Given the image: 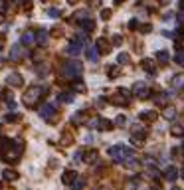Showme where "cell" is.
<instances>
[{
	"label": "cell",
	"mask_w": 184,
	"mask_h": 190,
	"mask_svg": "<svg viewBox=\"0 0 184 190\" xmlns=\"http://www.w3.org/2000/svg\"><path fill=\"white\" fill-rule=\"evenodd\" d=\"M46 93V87H42V85H32V87H28V91L24 93V103L28 107H36L38 103H40V99L44 97Z\"/></svg>",
	"instance_id": "cell-1"
},
{
	"label": "cell",
	"mask_w": 184,
	"mask_h": 190,
	"mask_svg": "<svg viewBox=\"0 0 184 190\" xmlns=\"http://www.w3.org/2000/svg\"><path fill=\"white\" fill-rule=\"evenodd\" d=\"M107 155H109L111 159H115L117 162H127L129 159H133V151L127 149V146H123V145L111 146V149L107 151Z\"/></svg>",
	"instance_id": "cell-2"
},
{
	"label": "cell",
	"mask_w": 184,
	"mask_h": 190,
	"mask_svg": "<svg viewBox=\"0 0 184 190\" xmlns=\"http://www.w3.org/2000/svg\"><path fill=\"white\" fill-rule=\"evenodd\" d=\"M81 72H83V67H81L79 62H67L62 67V73L69 79H75V75H81Z\"/></svg>",
	"instance_id": "cell-3"
},
{
	"label": "cell",
	"mask_w": 184,
	"mask_h": 190,
	"mask_svg": "<svg viewBox=\"0 0 184 190\" xmlns=\"http://www.w3.org/2000/svg\"><path fill=\"white\" fill-rule=\"evenodd\" d=\"M26 56H28V52H26V48L22 44H16V46H12V50H10V59H12V62H22Z\"/></svg>",
	"instance_id": "cell-4"
},
{
	"label": "cell",
	"mask_w": 184,
	"mask_h": 190,
	"mask_svg": "<svg viewBox=\"0 0 184 190\" xmlns=\"http://www.w3.org/2000/svg\"><path fill=\"white\" fill-rule=\"evenodd\" d=\"M109 101L113 103V105H127L129 103V91L127 89H119L115 95L109 97Z\"/></svg>",
	"instance_id": "cell-5"
},
{
	"label": "cell",
	"mask_w": 184,
	"mask_h": 190,
	"mask_svg": "<svg viewBox=\"0 0 184 190\" xmlns=\"http://www.w3.org/2000/svg\"><path fill=\"white\" fill-rule=\"evenodd\" d=\"M133 93L137 97H140V99H149V97H150V91H149V87L143 83V81H139V83L133 85Z\"/></svg>",
	"instance_id": "cell-6"
},
{
	"label": "cell",
	"mask_w": 184,
	"mask_h": 190,
	"mask_svg": "<svg viewBox=\"0 0 184 190\" xmlns=\"http://www.w3.org/2000/svg\"><path fill=\"white\" fill-rule=\"evenodd\" d=\"M6 83L8 85H12V87H22V85H24V79H22V75H20V73H10L8 75V77H6Z\"/></svg>",
	"instance_id": "cell-7"
},
{
	"label": "cell",
	"mask_w": 184,
	"mask_h": 190,
	"mask_svg": "<svg viewBox=\"0 0 184 190\" xmlns=\"http://www.w3.org/2000/svg\"><path fill=\"white\" fill-rule=\"evenodd\" d=\"M95 50H97V53H109L111 52V44L105 40V38H99V40L95 42Z\"/></svg>",
	"instance_id": "cell-8"
},
{
	"label": "cell",
	"mask_w": 184,
	"mask_h": 190,
	"mask_svg": "<svg viewBox=\"0 0 184 190\" xmlns=\"http://www.w3.org/2000/svg\"><path fill=\"white\" fill-rule=\"evenodd\" d=\"M40 115L44 117V119H48V121H53V117H56V107L48 103V105H44L40 109Z\"/></svg>",
	"instance_id": "cell-9"
},
{
	"label": "cell",
	"mask_w": 184,
	"mask_h": 190,
	"mask_svg": "<svg viewBox=\"0 0 184 190\" xmlns=\"http://www.w3.org/2000/svg\"><path fill=\"white\" fill-rule=\"evenodd\" d=\"M139 119H140V121H145V123H154L156 121V111H140Z\"/></svg>",
	"instance_id": "cell-10"
},
{
	"label": "cell",
	"mask_w": 184,
	"mask_h": 190,
	"mask_svg": "<svg viewBox=\"0 0 184 190\" xmlns=\"http://www.w3.org/2000/svg\"><path fill=\"white\" fill-rule=\"evenodd\" d=\"M111 121L109 119H103V117H97V125H95V129H99V131H109V129H113L111 127Z\"/></svg>",
	"instance_id": "cell-11"
},
{
	"label": "cell",
	"mask_w": 184,
	"mask_h": 190,
	"mask_svg": "<svg viewBox=\"0 0 184 190\" xmlns=\"http://www.w3.org/2000/svg\"><path fill=\"white\" fill-rule=\"evenodd\" d=\"M168 99H170L168 93H159V95H154V105L156 107H166Z\"/></svg>",
	"instance_id": "cell-12"
},
{
	"label": "cell",
	"mask_w": 184,
	"mask_h": 190,
	"mask_svg": "<svg viewBox=\"0 0 184 190\" xmlns=\"http://www.w3.org/2000/svg\"><path fill=\"white\" fill-rule=\"evenodd\" d=\"M77 176H79V174H77L75 170H66V172L62 174V182H63V184H71Z\"/></svg>",
	"instance_id": "cell-13"
},
{
	"label": "cell",
	"mask_w": 184,
	"mask_h": 190,
	"mask_svg": "<svg viewBox=\"0 0 184 190\" xmlns=\"http://www.w3.org/2000/svg\"><path fill=\"white\" fill-rule=\"evenodd\" d=\"M66 52L69 53V56H79V53H81V44H79V42H71V44L67 46Z\"/></svg>",
	"instance_id": "cell-14"
},
{
	"label": "cell",
	"mask_w": 184,
	"mask_h": 190,
	"mask_svg": "<svg viewBox=\"0 0 184 190\" xmlns=\"http://www.w3.org/2000/svg\"><path fill=\"white\" fill-rule=\"evenodd\" d=\"M140 67H143L145 72H149V73H154V62L149 59V58H145L143 62H140Z\"/></svg>",
	"instance_id": "cell-15"
},
{
	"label": "cell",
	"mask_w": 184,
	"mask_h": 190,
	"mask_svg": "<svg viewBox=\"0 0 184 190\" xmlns=\"http://www.w3.org/2000/svg\"><path fill=\"white\" fill-rule=\"evenodd\" d=\"M87 119H89L87 111H79L77 115H73V123L75 125H81V123H87Z\"/></svg>",
	"instance_id": "cell-16"
},
{
	"label": "cell",
	"mask_w": 184,
	"mask_h": 190,
	"mask_svg": "<svg viewBox=\"0 0 184 190\" xmlns=\"http://www.w3.org/2000/svg\"><path fill=\"white\" fill-rule=\"evenodd\" d=\"M164 178H166V180H170V182H174L176 178H178L176 168H174V166H168V168H166V174H164Z\"/></svg>",
	"instance_id": "cell-17"
},
{
	"label": "cell",
	"mask_w": 184,
	"mask_h": 190,
	"mask_svg": "<svg viewBox=\"0 0 184 190\" xmlns=\"http://www.w3.org/2000/svg\"><path fill=\"white\" fill-rule=\"evenodd\" d=\"M170 85H172V87H176V89L184 87V75H174L172 81H170Z\"/></svg>",
	"instance_id": "cell-18"
},
{
	"label": "cell",
	"mask_w": 184,
	"mask_h": 190,
	"mask_svg": "<svg viewBox=\"0 0 184 190\" xmlns=\"http://www.w3.org/2000/svg\"><path fill=\"white\" fill-rule=\"evenodd\" d=\"M79 24L83 26V30H85V32H91V30H95V22H93L91 18H85V20H81Z\"/></svg>",
	"instance_id": "cell-19"
},
{
	"label": "cell",
	"mask_w": 184,
	"mask_h": 190,
	"mask_svg": "<svg viewBox=\"0 0 184 190\" xmlns=\"http://www.w3.org/2000/svg\"><path fill=\"white\" fill-rule=\"evenodd\" d=\"M34 40H36V38H34V34H32V32H24V34H22V44H24V46L34 44Z\"/></svg>",
	"instance_id": "cell-20"
},
{
	"label": "cell",
	"mask_w": 184,
	"mask_h": 190,
	"mask_svg": "<svg viewBox=\"0 0 184 190\" xmlns=\"http://www.w3.org/2000/svg\"><path fill=\"white\" fill-rule=\"evenodd\" d=\"M156 59H159L160 63H166L170 59V53L166 52V50H160V52H156Z\"/></svg>",
	"instance_id": "cell-21"
},
{
	"label": "cell",
	"mask_w": 184,
	"mask_h": 190,
	"mask_svg": "<svg viewBox=\"0 0 184 190\" xmlns=\"http://www.w3.org/2000/svg\"><path fill=\"white\" fill-rule=\"evenodd\" d=\"M36 42L40 46H44L46 42H48V32L46 30H40V32H38V36H36Z\"/></svg>",
	"instance_id": "cell-22"
},
{
	"label": "cell",
	"mask_w": 184,
	"mask_h": 190,
	"mask_svg": "<svg viewBox=\"0 0 184 190\" xmlns=\"http://www.w3.org/2000/svg\"><path fill=\"white\" fill-rule=\"evenodd\" d=\"M170 135H174V137H182V135H184V127H182V125H172V127H170Z\"/></svg>",
	"instance_id": "cell-23"
},
{
	"label": "cell",
	"mask_w": 184,
	"mask_h": 190,
	"mask_svg": "<svg viewBox=\"0 0 184 190\" xmlns=\"http://www.w3.org/2000/svg\"><path fill=\"white\" fill-rule=\"evenodd\" d=\"M85 56H87V59H91V62H97V59H99V53H97L95 48H87Z\"/></svg>",
	"instance_id": "cell-24"
},
{
	"label": "cell",
	"mask_w": 184,
	"mask_h": 190,
	"mask_svg": "<svg viewBox=\"0 0 184 190\" xmlns=\"http://www.w3.org/2000/svg\"><path fill=\"white\" fill-rule=\"evenodd\" d=\"M2 174H4V180H16V178H18V172H16V170H10V168H6Z\"/></svg>",
	"instance_id": "cell-25"
},
{
	"label": "cell",
	"mask_w": 184,
	"mask_h": 190,
	"mask_svg": "<svg viewBox=\"0 0 184 190\" xmlns=\"http://www.w3.org/2000/svg\"><path fill=\"white\" fill-rule=\"evenodd\" d=\"M107 73H109V77H111V79H115V77H119L121 69H119V66H111L109 69H107Z\"/></svg>",
	"instance_id": "cell-26"
},
{
	"label": "cell",
	"mask_w": 184,
	"mask_h": 190,
	"mask_svg": "<svg viewBox=\"0 0 184 190\" xmlns=\"http://www.w3.org/2000/svg\"><path fill=\"white\" fill-rule=\"evenodd\" d=\"M71 186H73V190H81V188L85 186V180H83L81 176H77V178H75V180L71 182Z\"/></svg>",
	"instance_id": "cell-27"
},
{
	"label": "cell",
	"mask_w": 184,
	"mask_h": 190,
	"mask_svg": "<svg viewBox=\"0 0 184 190\" xmlns=\"http://www.w3.org/2000/svg\"><path fill=\"white\" fill-rule=\"evenodd\" d=\"M117 62H119V63H129V62H131V56H129L127 52H121V53L117 56Z\"/></svg>",
	"instance_id": "cell-28"
},
{
	"label": "cell",
	"mask_w": 184,
	"mask_h": 190,
	"mask_svg": "<svg viewBox=\"0 0 184 190\" xmlns=\"http://www.w3.org/2000/svg\"><path fill=\"white\" fill-rule=\"evenodd\" d=\"M176 117V109H174V107H166V109H164V119H168V121H170V119H174Z\"/></svg>",
	"instance_id": "cell-29"
},
{
	"label": "cell",
	"mask_w": 184,
	"mask_h": 190,
	"mask_svg": "<svg viewBox=\"0 0 184 190\" xmlns=\"http://www.w3.org/2000/svg\"><path fill=\"white\" fill-rule=\"evenodd\" d=\"M97 160V151H89L87 155H85V162H89V165H93Z\"/></svg>",
	"instance_id": "cell-30"
},
{
	"label": "cell",
	"mask_w": 184,
	"mask_h": 190,
	"mask_svg": "<svg viewBox=\"0 0 184 190\" xmlns=\"http://www.w3.org/2000/svg\"><path fill=\"white\" fill-rule=\"evenodd\" d=\"M85 18H89V16H87V10H79V12L73 14V20H77V22H81V20H85Z\"/></svg>",
	"instance_id": "cell-31"
},
{
	"label": "cell",
	"mask_w": 184,
	"mask_h": 190,
	"mask_svg": "<svg viewBox=\"0 0 184 190\" xmlns=\"http://www.w3.org/2000/svg\"><path fill=\"white\" fill-rule=\"evenodd\" d=\"M73 91H77V93H83V91H85V85H83V81H81V79L73 81Z\"/></svg>",
	"instance_id": "cell-32"
},
{
	"label": "cell",
	"mask_w": 184,
	"mask_h": 190,
	"mask_svg": "<svg viewBox=\"0 0 184 190\" xmlns=\"http://www.w3.org/2000/svg\"><path fill=\"white\" fill-rule=\"evenodd\" d=\"M62 143H63V145H71V143H73V135L69 133V131H66V133H63V139H62Z\"/></svg>",
	"instance_id": "cell-33"
},
{
	"label": "cell",
	"mask_w": 184,
	"mask_h": 190,
	"mask_svg": "<svg viewBox=\"0 0 184 190\" xmlns=\"http://www.w3.org/2000/svg\"><path fill=\"white\" fill-rule=\"evenodd\" d=\"M59 99H62L63 103H71L73 101V95L71 93H62V95H59Z\"/></svg>",
	"instance_id": "cell-34"
},
{
	"label": "cell",
	"mask_w": 184,
	"mask_h": 190,
	"mask_svg": "<svg viewBox=\"0 0 184 190\" xmlns=\"http://www.w3.org/2000/svg\"><path fill=\"white\" fill-rule=\"evenodd\" d=\"M174 62H176V63H180V66H184V52H182V50L174 56Z\"/></svg>",
	"instance_id": "cell-35"
},
{
	"label": "cell",
	"mask_w": 184,
	"mask_h": 190,
	"mask_svg": "<svg viewBox=\"0 0 184 190\" xmlns=\"http://www.w3.org/2000/svg\"><path fill=\"white\" fill-rule=\"evenodd\" d=\"M111 14H113V12H111L109 8H103V10H101V18H103V20H109Z\"/></svg>",
	"instance_id": "cell-36"
},
{
	"label": "cell",
	"mask_w": 184,
	"mask_h": 190,
	"mask_svg": "<svg viewBox=\"0 0 184 190\" xmlns=\"http://www.w3.org/2000/svg\"><path fill=\"white\" fill-rule=\"evenodd\" d=\"M125 123H127V117H125V115H119V117L115 119V125H119V127H123Z\"/></svg>",
	"instance_id": "cell-37"
},
{
	"label": "cell",
	"mask_w": 184,
	"mask_h": 190,
	"mask_svg": "<svg viewBox=\"0 0 184 190\" xmlns=\"http://www.w3.org/2000/svg\"><path fill=\"white\" fill-rule=\"evenodd\" d=\"M48 16H52V18H59V10L58 8H50V10H48Z\"/></svg>",
	"instance_id": "cell-38"
},
{
	"label": "cell",
	"mask_w": 184,
	"mask_h": 190,
	"mask_svg": "<svg viewBox=\"0 0 184 190\" xmlns=\"http://www.w3.org/2000/svg\"><path fill=\"white\" fill-rule=\"evenodd\" d=\"M150 30H153V26H150V24H143V26H140V32H143V34H149Z\"/></svg>",
	"instance_id": "cell-39"
},
{
	"label": "cell",
	"mask_w": 184,
	"mask_h": 190,
	"mask_svg": "<svg viewBox=\"0 0 184 190\" xmlns=\"http://www.w3.org/2000/svg\"><path fill=\"white\" fill-rule=\"evenodd\" d=\"M129 28H131V30H137V28H139V20H135V18H133L131 22H129Z\"/></svg>",
	"instance_id": "cell-40"
},
{
	"label": "cell",
	"mask_w": 184,
	"mask_h": 190,
	"mask_svg": "<svg viewBox=\"0 0 184 190\" xmlns=\"http://www.w3.org/2000/svg\"><path fill=\"white\" fill-rule=\"evenodd\" d=\"M113 44H115V46H121V44H123V38H121V36H113Z\"/></svg>",
	"instance_id": "cell-41"
},
{
	"label": "cell",
	"mask_w": 184,
	"mask_h": 190,
	"mask_svg": "<svg viewBox=\"0 0 184 190\" xmlns=\"http://www.w3.org/2000/svg\"><path fill=\"white\" fill-rule=\"evenodd\" d=\"M4 44H6V36H4V34H0V52L4 50Z\"/></svg>",
	"instance_id": "cell-42"
},
{
	"label": "cell",
	"mask_w": 184,
	"mask_h": 190,
	"mask_svg": "<svg viewBox=\"0 0 184 190\" xmlns=\"http://www.w3.org/2000/svg\"><path fill=\"white\" fill-rule=\"evenodd\" d=\"M52 36L59 38V36H62V30H59V28H53V30H52Z\"/></svg>",
	"instance_id": "cell-43"
},
{
	"label": "cell",
	"mask_w": 184,
	"mask_h": 190,
	"mask_svg": "<svg viewBox=\"0 0 184 190\" xmlns=\"http://www.w3.org/2000/svg\"><path fill=\"white\" fill-rule=\"evenodd\" d=\"M20 115H8V121H18Z\"/></svg>",
	"instance_id": "cell-44"
},
{
	"label": "cell",
	"mask_w": 184,
	"mask_h": 190,
	"mask_svg": "<svg viewBox=\"0 0 184 190\" xmlns=\"http://www.w3.org/2000/svg\"><path fill=\"white\" fill-rule=\"evenodd\" d=\"M4 8H6V6H4V0H0V14L4 12Z\"/></svg>",
	"instance_id": "cell-45"
},
{
	"label": "cell",
	"mask_w": 184,
	"mask_h": 190,
	"mask_svg": "<svg viewBox=\"0 0 184 190\" xmlns=\"http://www.w3.org/2000/svg\"><path fill=\"white\" fill-rule=\"evenodd\" d=\"M93 6H99V0H93Z\"/></svg>",
	"instance_id": "cell-46"
},
{
	"label": "cell",
	"mask_w": 184,
	"mask_h": 190,
	"mask_svg": "<svg viewBox=\"0 0 184 190\" xmlns=\"http://www.w3.org/2000/svg\"><path fill=\"white\" fill-rule=\"evenodd\" d=\"M170 2V0H160V4H168Z\"/></svg>",
	"instance_id": "cell-47"
},
{
	"label": "cell",
	"mask_w": 184,
	"mask_h": 190,
	"mask_svg": "<svg viewBox=\"0 0 184 190\" xmlns=\"http://www.w3.org/2000/svg\"><path fill=\"white\" fill-rule=\"evenodd\" d=\"M123 2H125V0H115V4H123Z\"/></svg>",
	"instance_id": "cell-48"
},
{
	"label": "cell",
	"mask_w": 184,
	"mask_h": 190,
	"mask_svg": "<svg viewBox=\"0 0 184 190\" xmlns=\"http://www.w3.org/2000/svg\"><path fill=\"white\" fill-rule=\"evenodd\" d=\"M67 2H69V4H75V2H77V0H67Z\"/></svg>",
	"instance_id": "cell-49"
},
{
	"label": "cell",
	"mask_w": 184,
	"mask_h": 190,
	"mask_svg": "<svg viewBox=\"0 0 184 190\" xmlns=\"http://www.w3.org/2000/svg\"><path fill=\"white\" fill-rule=\"evenodd\" d=\"M172 190H180V188H172Z\"/></svg>",
	"instance_id": "cell-50"
},
{
	"label": "cell",
	"mask_w": 184,
	"mask_h": 190,
	"mask_svg": "<svg viewBox=\"0 0 184 190\" xmlns=\"http://www.w3.org/2000/svg\"><path fill=\"white\" fill-rule=\"evenodd\" d=\"M182 178H184V170H182Z\"/></svg>",
	"instance_id": "cell-51"
},
{
	"label": "cell",
	"mask_w": 184,
	"mask_h": 190,
	"mask_svg": "<svg viewBox=\"0 0 184 190\" xmlns=\"http://www.w3.org/2000/svg\"><path fill=\"white\" fill-rule=\"evenodd\" d=\"M182 151H184V145H182Z\"/></svg>",
	"instance_id": "cell-52"
}]
</instances>
